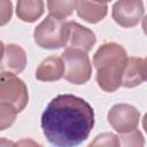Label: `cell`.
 Masks as SVG:
<instances>
[{
  "label": "cell",
  "instance_id": "6da1fadb",
  "mask_svg": "<svg viewBox=\"0 0 147 147\" xmlns=\"http://www.w3.org/2000/svg\"><path fill=\"white\" fill-rule=\"evenodd\" d=\"M94 126V110L83 98L60 94L41 115V129L55 147H76L87 139Z\"/></svg>",
  "mask_w": 147,
  "mask_h": 147
},
{
  "label": "cell",
  "instance_id": "7a4b0ae2",
  "mask_svg": "<svg viewBox=\"0 0 147 147\" xmlns=\"http://www.w3.org/2000/svg\"><path fill=\"white\" fill-rule=\"evenodd\" d=\"M126 60V51L116 42H107L99 47L93 56V64L100 88L106 92H114L122 85Z\"/></svg>",
  "mask_w": 147,
  "mask_h": 147
},
{
  "label": "cell",
  "instance_id": "3957f363",
  "mask_svg": "<svg viewBox=\"0 0 147 147\" xmlns=\"http://www.w3.org/2000/svg\"><path fill=\"white\" fill-rule=\"evenodd\" d=\"M69 37V22L48 15L37 25L33 32L34 41L41 48L55 49L67 45Z\"/></svg>",
  "mask_w": 147,
  "mask_h": 147
},
{
  "label": "cell",
  "instance_id": "277c9868",
  "mask_svg": "<svg viewBox=\"0 0 147 147\" xmlns=\"http://www.w3.org/2000/svg\"><path fill=\"white\" fill-rule=\"evenodd\" d=\"M61 60L64 65L63 77L71 84H85L91 78L92 65L85 52L68 47L62 53Z\"/></svg>",
  "mask_w": 147,
  "mask_h": 147
},
{
  "label": "cell",
  "instance_id": "5b68a950",
  "mask_svg": "<svg viewBox=\"0 0 147 147\" xmlns=\"http://www.w3.org/2000/svg\"><path fill=\"white\" fill-rule=\"evenodd\" d=\"M29 101L25 83L14 74H0V102L11 106L16 113L22 111Z\"/></svg>",
  "mask_w": 147,
  "mask_h": 147
},
{
  "label": "cell",
  "instance_id": "8992f818",
  "mask_svg": "<svg viewBox=\"0 0 147 147\" xmlns=\"http://www.w3.org/2000/svg\"><path fill=\"white\" fill-rule=\"evenodd\" d=\"M107 118L115 131L124 134L137 129L140 121V113L131 105L117 103L110 108Z\"/></svg>",
  "mask_w": 147,
  "mask_h": 147
},
{
  "label": "cell",
  "instance_id": "52a82bcc",
  "mask_svg": "<svg viewBox=\"0 0 147 147\" xmlns=\"http://www.w3.org/2000/svg\"><path fill=\"white\" fill-rule=\"evenodd\" d=\"M114 21L123 26L131 28L139 23L144 15V3L139 0H121L113 6Z\"/></svg>",
  "mask_w": 147,
  "mask_h": 147
},
{
  "label": "cell",
  "instance_id": "ba28073f",
  "mask_svg": "<svg viewBox=\"0 0 147 147\" xmlns=\"http://www.w3.org/2000/svg\"><path fill=\"white\" fill-rule=\"evenodd\" d=\"M26 64V54L24 49L16 45L9 44L5 46V52L0 61V70L2 72L20 74L24 70Z\"/></svg>",
  "mask_w": 147,
  "mask_h": 147
},
{
  "label": "cell",
  "instance_id": "9c48e42d",
  "mask_svg": "<svg viewBox=\"0 0 147 147\" xmlns=\"http://www.w3.org/2000/svg\"><path fill=\"white\" fill-rule=\"evenodd\" d=\"M146 71L145 57H127L122 75V86L131 88L141 85L146 80Z\"/></svg>",
  "mask_w": 147,
  "mask_h": 147
},
{
  "label": "cell",
  "instance_id": "30bf717a",
  "mask_svg": "<svg viewBox=\"0 0 147 147\" xmlns=\"http://www.w3.org/2000/svg\"><path fill=\"white\" fill-rule=\"evenodd\" d=\"M96 38L92 30L78 24L77 22H69V37L68 42L69 48L80 49L83 52H88L95 44Z\"/></svg>",
  "mask_w": 147,
  "mask_h": 147
},
{
  "label": "cell",
  "instance_id": "8fae6325",
  "mask_svg": "<svg viewBox=\"0 0 147 147\" xmlns=\"http://www.w3.org/2000/svg\"><path fill=\"white\" fill-rule=\"evenodd\" d=\"M64 65L61 57L48 56L40 62L36 70V78L41 82H55L63 77Z\"/></svg>",
  "mask_w": 147,
  "mask_h": 147
},
{
  "label": "cell",
  "instance_id": "7c38bea8",
  "mask_svg": "<svg viewBox=\"0 0 147 147\" xmlns=\"http://www.w3.org/2000/svg\"><path fill=\"white\" fill-rule=\"evenodd\" d=\"M76 10L78 16L84 21L88 23H98L107 15L108 5L106 2L96 1H78Z\"/></svg>",
  "mask_w": 147,
  "mask_h": 147
},
{
  "label": "cell",
  "instance_id": "4fadbf2b",
  "mask_svg": "<svg viewBox=\"0 0 147 147\" xmlns=\"http://www.w3.org/2000/svg\"><path fill=\"white\" fill-rule=\"evenodd\" d=\"M44 13V2L41 0H20L16 3V14L23 22H34Z\"/></svg>",
  "mask_w": 147,
  "mask_h": 147
},
{
  "label": "cell",
  "instance_id": "5bb4252c",
  "mask_svg": "<svg viewBox=\"0 0 147 147\" xmlns=\"http://www.w3.org/2000/svg\"><path fill=\"white\" fill-rule=\"evenodd\" d=\"M78 1H59V0H52L47 1V7L49 10V15L63 20L72 14V11L77 8Z\"/></svg>",
  "mask_w": 147,
  "mask_h": 147
},
{
  "label": "cell",
  "instance_id": "9a60e30c",
  "mask_svg": "<svg viewBox=\"0 0 147 147\" xmlns=\"http://www.w3.org/2000/svg\"><path fill=\"white\" fill-rule=\"evenodd\" d=\"M119 147H144L145 139L139 130H133L122 134L119 138Z\"/></svg>",
  "mask_w": 147,
  "mask_h": 147
},
{
  "label": "cell",
  "instance_id": "2e32d148",
  "mask_svg": "<svg viewBox=\"0 0 147 147\" xmlns=\"http://www.w3.org/2000/svg\"><path fill=\"white\" fill-rule=\"evenodd\" d=\"M87 147H119V139L111 132L98 134Z\"/></svg>",
  "mask_w": 147,
  "mask_h": 147
},
{
  "label": "cell",
  "instance_id": "e0dca14e",
  "mask_svg": "<svg viewBox=\"0 0 147 147\" xmlns=\"http://www.w3.org/2000/svg\"><path fill=\"white\" fill-rule=\"evenodd\" d=\"M16 114L17 113L11 106L0 102V131L6 130L13 125L16 119Z\"/></svg>",
  "mask_w": 147,
  "mask_h": 147
},
{
  "label": "cell",
  "instance_id": "ac0fdd59",
  "mask_svg": "<svg viewBox=\"0 0 147 147\" xmlns=\"http://www.w3.org/2000/svg\"><path fill=\"white\" fill-rule=\"evenodd\" d=\"M13 14V5L10 1L0 0V26L7 24Z\"/></svg>",
  "mask_w": 147,
  "mask_h": 147
},
{
  "label": "cell",
  "instance_id": "d6986e66",
  "mask_svg": "<svg viewBox=\"0 0 147 147\" xmlns=\"http://www.w3.org/2000/svg\"><path fill=\"white\" fill-rule=\"evenodd\" d=\"M14 147H42V146L32 139H22V140L15 142Z\"/></svg>",
  "mask_w": 147,
  "mask_h": 147
},
{
  "label": "cell",
  "instance_id": "ffe728a7",
  "mask_svg": "<svg viewBox=\"0 0 147 147\" xmlns=\"http://www.w3.org/2000/svg\"><path fill=\"white\" fill-rule=\"evenodd\" d=\"M14 144L11 140H8L6 138H0V147H14Z\"/></svg>",
  "mask_w": 147,
  "mask_h": 147
},
{
  "label": "cell",
  "instance_id": "44dd1931",
  "mask_svg": "<svg viewBox=\"0 0 147 147\" xmlns=\"http://www.w3.org/2000/svg\"><path fill=\"white\" fill-rule=\"evenodd\" d=\"M3 52H5V46H3V44H2V41L0 40V61H1V59H2V55H3Z\"/></svg>",
  "mask_w": 147,
  "mask_h": 147
}]
</instances>
